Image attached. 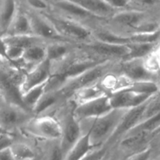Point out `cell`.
Here are the masks:
<instances>
[{
	"label": "cell",
	"instance_id": "cell-12",
	"mask_svg": "<svg viewBox=\"0 0 160 160\" xmlns=\"http://www.w3.org/2000/svg\"><path fill=\"white\" fill-rule=\"evenodd\" d=\"M52 74V64L48 59H45L40 64L33 67L25 73L23 81L20 87L21 96L30 89L45 84Z\"/></svg>",
	"mask_w": 160,
	"mask_h": 160
},
{
	"label": "cell",
	"instance_id": "cell-4",
	"mask_svg": "<svg viewBox=\"0 0 160 160\" xmlns=\"http://www.w3.org/2000/svg\"><path fill=\"white\" fill-rule=\"evenodd\" d=\"M34 113L20 106L6 103L0 108V129L14 136V132L23 129L34 117Z\"/></svg>",
	"mask_w": 160,
	"mask_h": 160
},
{
	"label": "cell",
	"instance_id": "cell-21",
	"mask_svg": "<svg viewBox=\"0 0 160 160\" xmlns=\"http://www.w3.org/2000/svg\"><path fill=\"white\" fill-rule=\"evenodd\" d=\"M105 95H108L98 83L94 85L80 89L79 91L73 94V96L70 98L71 99L70 101L73 102L74 105H78L91 101V100L96 99Z\"/></svg>",
	"mask_w": 160,
	"mask_h": 160
},
{
	"label": "cell",
	"instance_id": "cell-32",
	"mask_svg": "<svg viewBox=\"0 0 160 160\" xmlns=\"http://www.w3.org/2000/svg\"><path fill=\"white\" fill-rule=\"evenodd\" d=\"M110 150L111 148H109L107 146H103L101 148H96L81 160H102L109 154Z\"/></svg>",
	"mask_w": 160,
	"mask_h": 160
},
{
	"label": "cell",
	"instance_id": "cell-44",
	"mask_svg": "<svg viewBox=\"0 0 160 160\" xmlns=\"http://www.w3.org/2000/svg\"><path fill=\"white\" fill-rule=\"evenodd\" d=\"M159 25H160V18H159Z\"/></svg>",
	"mask_w": 160,
	"mask_h": 160
},
{
	"label": "cell",
	"instance_id": "cell-29",
	"mask_svg": "<svg viewBox=\"0 0 160 160\" xmlns=\"http://www.w3.org/2000/svg\"><path fill=\"white\" fill-rule=\"evenodd\" d=\"M159 130H160V113L142 121L130 132H144L155 134Z\"/></svg>",
	"mask_w": 160,
	"mask_h": 160
},
{
	"label": "cell",
	"instance_id": "cell-34",
	"mask_svg": "<svg viewBox=\"0 0 160 160\" xmlns=\"http://www.w3.org/2000/svg\"><path fill=\"white\" fill-rule=\"evenodd\" d=\"M156 157H155L154 152H153L152 147L150 146L149 148H146L144 151L134 155L125 160H153Z\"/></svg>",
	"mask_w": 160,
	"mask_h": 160
},
{
	"label": "cell",
	"instance_id": "cell-18",
	"mask_svg": "<svg viewBox=\"0 0 160 160\" xmlns=\"http://www.w3.org/2000/svg\"><path fill=\"white\" fill-rule=\"evenodd\" d=\"M45 45L46 44L33 45L24 50L20 62L23 67L28 68L26 72L47 59Z\"/></svg>",
	"mask_w": 160,
	"mask_h": 160
},
{
	"label": "cell",
	"instance_id": "cell-45",
	"mask_svg": "<svg viewBox=\"0 0 160 160\" xmlns=\"http://www.w3.org/2000/svg\"><path fill=\"white\" fill-rule=\"evenodd\" d=\"M0 95H1V94H0Z\"/></svg>",
	"mask_w": 160,
	"mask_h": 160
},
{
	"label": "cell",
	"instance_id": "cell-9",
	"mask_svg": "<svg viewBox=\"0 0 160 160\" xmlns=\"http://www.w3.org/2000/svg\"><path fill=\"white\" fill-rule=\"evenodd\" d=\"M118 70L122 75L128 78L133 82L142 81H155L156 82L157 75L151 73L146 68L144 59H134L129 60L120 61L118 62Z\"/></svg>",
	"mask_w": 160,
	"mask_h": 160
},
{
	"label": "cell",
	"instance_id": "cell-6",
	"mask_svg": "<svg viewBox=\"0 0 160 160\" xmlns=\"http://www.w3.org/2000/svg\"><path fill=\"white\" fill-rule=\"evenodd\" d=\"M52 26L56 28V31L68 41L73 42L76 41H88L93 33L81 23H78L76 20H72L67 17L61 16H54L49 13H42Z\"/></svg>",
	"mask_w": 160,
	"mask_h": 160
},
{
	"label": "cell",
	"instance_id": "cell-3",
	"mask_svg": "<svg viewBox=\"0 0 160 160\" xmlns=\"http://www.w3.org/2000/svg\"><path fill=\"white\" fill-rule=\"evenodd\" d=\"M23 130L42 142L58 141L61 138L60 123L56 117L52 115L35 116Z\"/></svg>",
	"mask_w": 160,
	"mask_h": 160
},
{
	"label": "cell",
	"instance_id": "cell-20",
	"mask_svg": "<svg viewBox=\"0 0 160 160\" xmlns=\"http://www.w3.org/2000/svg\"><path fill=\"white\" fill-rule=\"evenodd\" d=\"M64 99L59 92H45L40 101L33 109V113L35 116L45 115L46 112L57 106L61 101Z\"/></svg>",
	"mask_w": 160,
	"mask_h": 160
},
{
	"label": "cell",
	"instance_id": "cell-42",
	"mask_svg": "<svg viewBox=\"0 0 160 160\" xmlns=\"http://www.w3.org/2000/svg\"><path fill=\"white\" fill-rule=\"evenodd\" d=\"M154 160H160V155H159V156H156V157L154 159Z\"/></svg>",
	"mask_w": 160,
	"mask_h": 160
},
{
	"label": "cell",
	"instance_id": "cell-43",
	"mask_svg": "<svg viewBox=\"0 0 160 160\" xmlns=\"http://www.w3.org/2000/svg\"><path fill=\"white\" fill-rule=\"evenodd\" d=\"M108 155H109V154H108ZM108 155H107V156H106V157H105V158H104V159H102V160H106V158H107V156H108Z\"/></svg>",
	"mask_w": 160,
	"mask_h": 160
},
{
	"label": "cell",
	"instance_id": "cell-37",
	"mask_svg": "<svg viewBox=\"0 0 160 160\" xmlns=\"http://www.w3.org/2000/svg\"><path fill=\"white\" fill-rule=\"evenodd\" d=\"M0 160H15L10 147H6L0 150Z\"/></svg>",
	"mask_w": 160,
	"mask_h": 160
},
{
	"label": "cell",
	"instance_id": "cell-35",
	"mask_svg": "<svg viewBox=\"0 0 160 160\" xmlns=\"http://www.w3.org/2000/svg\"><path fill=\"white\" fill-rule=\"evenodd\" d=\"M150 146L152 148L154 152L155 157L160 155V130L157 131L153 136V138L152 140Z\"/></svg>",
	"mask_w": 160,
	"mask_h": 160
},
{
	"label": "cell",
	"instance_id": "cell-31",
	"mask_svg": "<svg viewBox=\"0 0 160 160\" xmlns=\"http://www.w3.org/2000/svg\"><path fill=\"white\" fill-rule=\"evenodd\" d=\"M159 113H160V91L152 95L147 102L142 121Z\"/></svg>",
	"mask_w": 160,
	"mask_h": 160
},
{
	"label": "cell",
	"instance_id": "cell-5",
	"mask_svg": "<svg viewBox=\"0 0 160 160\" xmlns=\"http://www.w3.org/2000/svg\"><path fill=\"white\" fill-rule=\"evenodd\" d=\"M73 106L74 104L71 102L70 107L65 109L60 119L57 118L61 126V138L59 142L64 159L66 155L83 135L80 122L73 115Z\"/></svg>",
	"mask_w": 160,
	"mask_h": 160
},
{
	"label": "cell",
	"instance_id": "cell-19",
	"mask_svg": "<svg viewBox=\"0 0 160 160\" xmlns=\"http://www.w3.org/2000/svg\"><path fill=\"white\" fill-rule=\"evenodd\" d=\"M95 149L96 148L91 143L88 134L85 133L66 155L64 160H81Z\"/></svg>",
	"mask_w": 160,
	"mask_h": 160
},
{
	"label": "cell",
	"instance_id": "cell-13",
	"mask_svg": "<svg viewBox=\"0 0 160 160\" xmlns=\"http://www.w3.org/2000/svg\"><path fill=\"white\" fill-rule=\"evenodd\" d=\"M152 95L137 93L128 89H124L120 92L111 94L109 97L112 109L128 110L144 104Z\"/></svg>",
	"mask_w": 160,
	"mask_h": 160
},
{
	"label": "cell",
	"instance_id": "cell-25",
	"mask_svg": "<svg viewBox=\"0 0 160 160\" xmlns=\"http://www.w3.org/2000/svg\"><path fill=\"white\" fill-rule=\"evenodd\" d=\"M9 147L15 160H33L38 156L37 151L26 142L14 140Z\"/></svg>",
	"mask_w": 160,
	"mask_h": 160
},
{
	"label": "cell",
	"instance_id": "cell-39",
	"mask_svg": "<svg viewBox=\"0 0 160 160\" xmlns=\"http://www.w3.org/2000/svg\"><path fill=\"white\" fill-rule=\"evenodd\" d=\"M154 52H155V54H156V56L158 57L159 60L160 61V42H159V45L157 46V48H156V49L155 50Z\"/></svg>",
	"mask_w": 160,
	"mask_h": 160
},
{
	"label": "cell",
	"instance_id": "cell-46",
	"mask_svg": "<svg viewBox=\"0 0 160 160\" xmlns=\"http://www.w3.org/2000/svg\"><path fill=\"white\" fill-rule=\"evenodd\" d=\"M153 160H154V159H153Z\"/></svg>",
	"mask_w": 160,
	"mask_h": 160
},
{
	"label": "cell",
	"instance_id": "cell-2",
	"mask_svg": "<svg viewBox=\"0 0 160 160\" xmlns=\"http://www.w3.org/2000/svg\"><path fill=\"white\" fill-rule=\"evenodd\" d=\"M120 61L108 60L103 61L93 68L87 70L82 74L68 80L66 81L64 85L58 92L60 93L65 100H70L73 94L80 89L94 85L100 82L106 75L113 71Z\"/></svg>",
	"mask_w": 160,
	"mask_h": 160
},
{
	"label": "cell",
	"instance_id": "cell-16",
	"mask_svg": "<svg viewBox=\"0 0 160 160\" xmlns=\"http://www.w3.org/2000/svg\"><path fill=\"white\" fill-rule=\"evenodd\" d=\"M70 42H50L45 45L46 59L51 64H56L64 60L72 52Z\"/></svg>",
	"mask_w": 160,
	"mask_h": 160
},
{
	"label": "cell",
	"instance_id": "cell-22",
	"mask_svg": "<svg viewBox=\"0 0 160 160\" xmlns=\"http://www.w3.org/2000/svg\"><path fill=\"white\" fill-rule=\"evenodd\" d=\"M2 38L6 46H15L23 49H26L33 45L47 43L46 42L34 35H2Z\"/></svg>",
	"mask_w": 160,
	"mask_h": 160
},
{
	"label": "cell",
	"instance_id": "cell-30",
	"mask_svg": "<svg viewBox=\"0 0 160 160\" xmlns=\"http://www.w3.org/2000/svg\"><path fill=\"white\" fill-rule=\"evenodd\" d=\"M130 43L159 44L160 42V29L152 32L134 33L128 35Z\"/></svg>",
	"mask_w": 160,
	"mask_h": 160
},
{
	"label": "cell",
	"instance_id": "cell-24",
	"mask_svg": "<svg viewBox=\"0 0 160 160\" xmlns=\"http://www.w3.org/2000/svg\"><path fill=\"white\" fill-rule=\"evenodd\" d=\"M18 8V2L15 1H3L0 6V26L6 34L10 26Z\"/></svg>",
	"mask_w": 160,
	"mask_h": 160
},
{
	"label": "cell",
	"instance_id": "cell-17",
	"mask_svg": "<svg viewBox=\"0 0 160 160\" xmlns=\"http://www.w3.org/2000/svg\"><path fill=\"white\" fill-rule=\"evenodd\" d=\"M51 7L56 8L60 12H63L66 16L73 17V18H96L89 13L87 10L81 7L75 1H51L48 2Z\"/></svg>",
	"mask_w": 160,
	"mask_h": 160
},
{
	"label": "cell",
	"instance_id": "cell-26",
	"mask_svg": "<svg viewBox=\"0 0 160 160\" xmlns=\"http://www.w3.org/2000/svg\"><path fill=\"white\" fill-rule=\"evenodd\" d=\"M94 40L103 43L111 45H126L130 44L129 37L128 35L117 34L110 31H98L93 34Z\"/></svg>",
	"mask_w": 160,
	"mask_h": 160
},
{
	"label": "cell",
	"instance_id": "cell-33",
	"mask_svg": "<svg viewBox=\"0 0 160 160\" xmlns=\"http://www.w3.org/2000/svg\"><path fill=\"white\" fill-rule=\"evenodd\" d=\"M28 7L34 11H45L48 10L51 6H50L48 2L45 1H39V0H30V1H27L26 2Z\"/></svg>",
	"mask_w": 160,
	"mask_h": 160
},
{
	"label": "cell",
	"instance_id": "cell-38",
	"mask_svg": "<svg viewBox=\"0 0 160 160\" xmlns=\"http://www.w3.org/2000/svg\"><path fill=\"white\" fill-rule=\"evenodd\" d=\"M106 160H120L119 158L118 155H117V152L113 149V148H111L110 152H109V155H108L107 158Z\"/></svg>",
	"mask_w": 160,
	"mask_h": 160
},
{
	"label": "cell",
	"instance_id": "cell-1",
	"mask_svg": "<svg viewBox=\"0 0 160 160\" xmlns=\"http://www.w3.org/2000/svg\"><path fill=\"white\" fill-rule=\"evenodd\" d=\"M126 111L112 109L102 117L81 121L83 134H88L91 143L95 148L105 146L115 132Z\"/></svg>",
	"mask_w": 160,
	"mask_h": 160
},
{
	"label": "cell",
	"instance_id": "cell-15",
	"mask_svg": "<svg viewBox=\"0 0 160 160\" xmlns=\"http://www.w3.org/2000/svg\"><path fill=\"white\" fill-rule=\"evenodd\" d=\"M78 5L96 18L102 19L112 17L116 11L106 2V0H74Z\"/></svg>",
	"mask_w": 160,
	"mask_h": 160
},
{
	"label": "cell",
	"instance_id": "cell-41",
	"mask_svg": "<svg viewBox=\"0 0 160 160\" xmlns=\"http://www.w3.org/2000/svg\"><path fill=\"white\" fill-rule=\"evenodd\" d=\"M6 134V133H5L2 130L0 129V135H2V134Z\"/></svg>",
	"mask_w": 160,
	"mask_h": 160
},
{
	"label": "cell",
	"instance_id": "cell-23",
	"mask_svg": "<svg viewBox=\"0 0 160 160\" xmlns=\"http://www.w3.org/2000/svg\"><path fill=\"white\" fill-rule=\"evenodd\" d=\"M41 142L43 145L41 147V152L38 153L40 160H64L59 140Z\"/></svg>",
	"mask_w": 160,
	"mask_h": 160
},
{
	"label": "cell",
	"instance_id": "cell-40",
	"mask_svg": "<svg viewBox=\"0 0 160 160\" xmlns=\"http://www.w3.org/2000/svg\"><path fill=\"white\" fill-rule=\"evenodd\" d=\"M156 83H157L158 86H159V88L160 90V71L158 73V74H157V80H156Z\"/></svg>",
	"mask_w": 160,
	"mask_h": 160
},
{
	"label": "cell",
	"instance_id": "cell-14",
	"mask_svg": "<svg viewBox=\"0 0 160 160\" xmlns=\"http://www.w3.org/2000/svg\"><path fill=\"white\" fill-rule=\"evenodd\" d=\"M4 35H33L29 16L27 12L20 9L19 2L15 17Z\"/></svg>",
	"mask_w": 160,
	"mask_h": 160
},
{
	"label": "cell",
	"instance_id": "cell-28",
	"mask_svg": "<svg viewBox=\"0 0 160 160\" xmlns=\"http://www.w3.org/2000/svg\"><path fill=\"white\" fill-rule=\"evenodd\" d=\"M159 44H128L130 52L125 60L134 59H145L156 49Z\"/></svg>",
	"mask_w": 160,
	"mask_h": 160
},
{
	"label": "cell",
	"instance_id": "cell-11",
	"mask_svg": "<svg viewBox=\"0 0 160 160\" xmlns=\"http://www.w3.org/2000/svg\"><path fill=\"white\" fill-rule=\"evenodd\" d=\"M84 47L85 49L100 56L102 59L117 61L125 60L130 52L128 45H111L95 40L86 43Z\"/></svg>",
	"mask_w": 160,
	"mask_h": 160
},
{
	"label": "cell",
	"instance_id": "cell-7",
	"mask_svg": "<svg viewBox=\"0 0 160 160\" xmlns=\"http://www.w3.org/2000/svg\"><path fill=\"white\" fill-rule=\"evenodd\" d=\"M112 109L109 95H105L81 104L74 105L73 112L75 118L81 122L102 117Z\"/></svg>",
	"mask_w": 160,
	"mask_h": 160
},
{
	"label": "cell",
	"instance_id": "cell-36",
	"mask_svg": "<svg viewBox=\"0 0 160 160\" xmlns=\"http://www.w3.org/2000/svg\"><path fill=\"white\" fill-rule=\"evenodd\" d=\"M14 140H15L14 136L11 134H4L0 135V150L10 146Z\"/></svg>",
	"mask_w": 160,
	"mask_h": 160
},
{
	"label": "cell",
	"instance_id": "cell-10",
	"mask_svg": "<svg viewBox=\"0 0 160 160\" xmlns=\"http://www.w3.org/2000/svg\"><path fill=\"white\" fill-rule=\"evenodd\" d=\"M31 21V30L33 35L42 39L46 42H70L67 39L64 38L51 23L44 17L42 14L28 13Z\"/></svg>",
	"mask_w": 160,
	"mask_h": 160
},
{
	"label": "cell",
	"instance_id": "cell-27",
	"mask_svg": "<svg viewBox=\"0 0 160 160\" xmlns=\"http://www.w3.org/2000/svg\"><path fill=\"white\" fill-rule=\"evenodd\" d=\"M46 83L42 84V85L37 86L35 88H33L30 89L29 91L22 95V102H23V106H25L27 109L33 112L34 108L38 103L42 96L45 95Z\"/></svg>",
	"mask_w": 160,
	"mask_h": 160
},
{
	"label": "cell",
	"instance_id": "cell-8",
	"mask_svg": "<svg viewBox=\"0 0 160 160\" xmlns=\"http://www.w3.org/2000/svg\"><path fill=\"white\" fill-rule=\"evenodd\" d=\"M147 102L138 107L128 109L125 112L115 132L111 136L105 146L109 147V148H112L123 136L132 131L135 127H137L141 123Z\"/></svg>",
	"mask_w": 160,
	"mask_h": 160
}]
</instances>
